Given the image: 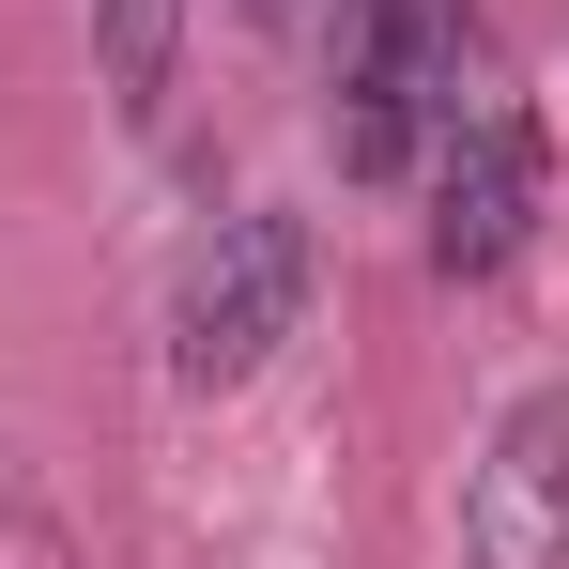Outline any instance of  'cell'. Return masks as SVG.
Returning <instances> with one entry per match:
<instances>
[{
    "label": "cell",
    "mask_w": 569,
    "mask_h": 569,
    "mask_svg": "<svg viewBox=\"0 0 569 569\" xmlns=\"http://www.w3.org/2000/svg\"><path fill=\"white\" fill-rule=\"evenodd\" d=\"M462 123V0H355L339 31V170L400 186Z\"/></svg>",
    "instance_id": "1"
},
{
    "label": "cell",
    "mask_w": 569,
    "mask_h": 569,
    "mask_svg": "<svg viewBox=\"0 0 569 569\" xmlns=\"http://www.w3.org/2000/svg\"><path fill=\"white\" fill-rule=\"evenodd\" d=\"M292 323H308V216H278V200L262 216H216V247L170 292V370L186 385H247Z\"/></svg>",
    "instance_id": "2"
},
{
    "label": "cell",
    "mask_w": 569,
    "mask_h": 569,
    "mask_svg": "<svg viewBox=\"0 0 569 569\" xmlns=\"http://www.w3.org/2000/svg\"><path fill=\"white\" fill-rule=\"evenodd\" d=\"M462 555L477 569H555L569 555V400H508V431L462 477Z\"/></svg>",
    "instance_id": "3"
},
{
    "label": "cell",
    "mask_w": 569,
    "mask_h": 569,
    "mask_svg": "<svg viewBox=\"0 0 569 569\" xmlns=\"http://www.w3.org/2000/svg\"><path fill=\"white\" fill-rule=\"evenodd\" d=\"M523 231H539V123H523V108L447 123V170H431V278H492Z\"/></svg>",
    "instance_id": "4"
},
{
    "label": "cell",
    "mask_w": 569,
    "mask_h": 569,
    "mask_svg": "<svg viewBox=\"0 0 569 569\" xmlns=\"http://www.w3.org/2000/svg\"><path fill=\"white\" fill-rule=\"evenodd\" d=\"M170 62H186V0H93V78L123 123L170 108Z\"/></svg>",
    "instance_id": "5"
},
{
    "label": "cell",
    "mask_w": 569,
    "mask_h": 569,
    "mask_svg": "<svg viewBox=\"0 0 569 569\" xmlns=\"http://www.w3.org/2000/svg\"><path fill=\"white\" fill-rule=\"evenodd\" d=\"M247 16H278V31H292V16H308V0H247Z\"/></svg>",
    "instance_id": "6"
}]
</instances>
